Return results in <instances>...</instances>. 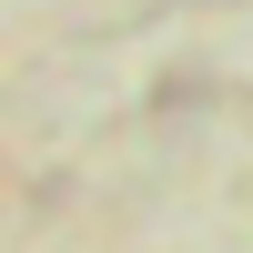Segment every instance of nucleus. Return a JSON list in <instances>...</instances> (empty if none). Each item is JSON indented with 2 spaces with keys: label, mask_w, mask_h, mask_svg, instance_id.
<instances>
[]
</instances>
